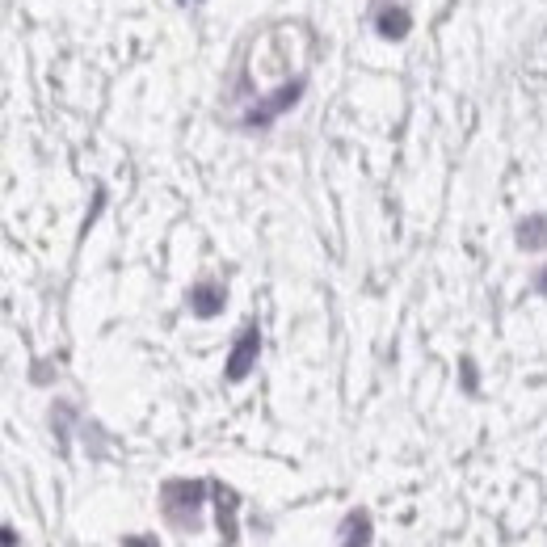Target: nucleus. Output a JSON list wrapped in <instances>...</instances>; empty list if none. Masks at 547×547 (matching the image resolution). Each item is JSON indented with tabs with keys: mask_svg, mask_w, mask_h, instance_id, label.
<instances>
[{
	"mask_svg": "<svg viewBox=\"0 0 547 547\" xmlns=\"http://www.w3.org/2000/svg\"><path fill=\"white\" fill-rule=\"evenodd\" d=\"M379 34H388V38H404L409 34V17H404L400 9H388L379 17Z\"/></svg>",
	"mask_w": 547,
	"mask_h": 547,
	"instance_id": "6e6552de",
	"label": "nucleus"
},
{
	"mask_svg": "<svg viewBox=\"0 0 547 547\" xmlns=\"http://www.w3.org/2000/svg\"><path fill=\"white\" fill-rule=\"evenodd\" d=\"M127 547H156L152 539H127Z\"/></svg>",
	"mask_w": 547,
	"mask_h": 547,
	"instance_id": "9d476101",
	"label": "nucleus"
},
{
	"mask_svg": "<svg viewBox=\"0 0 547 547\" xmlns=\"http://www.w3.org/2000/svg\"><path fill=\"white\" fill-rule=\"evenodd\" d=\"M202 501H207V484L202 480H169L160 489V510H165L169 526H177V531H198Z\"/></svg>",
	"mask_w": 547,
	"mask_h": 547,
	"instance_id": "f257e3e1",
	"label": "nucleus"
},
{
	"mask_svg": "<svg viewBox=\"0 0 547 547\" xmlns=\"http://www.w3.org/2000/svg\"><path fill=\"white\" fill-rule=\"evenodd\" d=\"M518 245H522V249H543V245H547V219H543V215L526 219V224L518 228Z\"/></svg>",
	"mask_w": 547,
	"mask_h": 547,
	"instance_id": "0eeeda50",
	"label": "nucleus"
},
{
	"mask_svg": "<svg viewBox=\"0 0 547 547\" xmlns=\"http://www.w3.org/2000/svg\"><path fill=\"white\" fill-rule=\"evenodd\" d=\"M0 535H5V547H17V535H13V526H5V531H0Z\"/></svg>",
	"mask_w": 547,
	"mask_h": 547,
	"instance_id": "1a4fd4ad",
	"label": "nucleus"
},
{
	"mask_svg": "<svg viewBox=\"0 0 547 547\" xmlns=\"http://www.w3.org/2000/svg\"><path fill=\"white\" fill-rule=\"evenodd\" d=\"M215 505H219V526H224L228 543H236V514H240V497L228 484H215Z\"/></svg>",
	"mask_w": 547,
	"mask_h": 547,
	"instance_id": "39448f33",
	"label": "nucleus"
},
{
	"mask_svg": "<svg viewBox=\"0 0 547 547\" xmlns=\"http://www.w3.org/2000/svg\"><path fill=\"white\" fill-rule=\"evenodd\" d=\"M299 93H303V80H291V85H282V89L270 93L266 101H257V106L249 110L245 123H249V127H266V123H274V118H278L282 110H291V106H295Z\"/></svg>",
	"mask_w": 547,
	"mask_h": 547,
	"instance_id": "7ed1b4c3",
	"label": "nucleus"
},
{
	"mask_svg": "<svg viewBox=\"0 0 547 547\" xmlns=\"http://www.w3.org/2000/svg\"><path fill=\"white\" fill-rule=\"evenodd\" d=\"M224 299H228V291L219 287V282H198V287L190 291V312L211 320V316L224 312Z\"/></svg>",
	"mask_w": 547,
	"mask_h": 547,
	"instance_id": "20e7f679",
	"label": "nucleus"
},
{
	"mask_svg": "<svg viewBox=\"0 0 547 547\" xmlns=\"http://www.w3.org/2000/svg\"><path fill=\"white\" fill-rule=\"evenodd\" d=\"M539 291L547 295V266H543V274H539Z\"/></svg>",
	"mask_w": 547,
	"mask_h": 547,
	"instance_id": "9b49d317",
	"label": "nucleus"
},
{
	"mask_svg": "<svg viewBox=\"0 0 547 547\" xmlns=\"http://www.w3.org/2000/svg\"><path fill=\"white\" fill-rule=\"evenodd\" d=\"M257 354H261V333H257V324H249V329L236 337L232 354H228V379H232V383L249 379V371L257 367Z\"/></svg>",
	"mask_w": 547,
	"mask_h": 547,
	"instance_id": "f03ea898",
	"label": "nucleus"
},
{
	"mask_svg": "<svg viewBox=\"0 0 547 547\" xmlns=\"http://www.w3.org/2000/svg\"><path fill=\"white\" fill-rule=\"evenodd\" d=\"M341 535H346V543H341V547H367L371 543V514L367 510L346 514V522H341Z\"/></svg>",
	"mask_w": 547,
	"mask_h": 547,
	"instance_id": "423d86ee",
	"label": "nucleus"
}]
</instances>
